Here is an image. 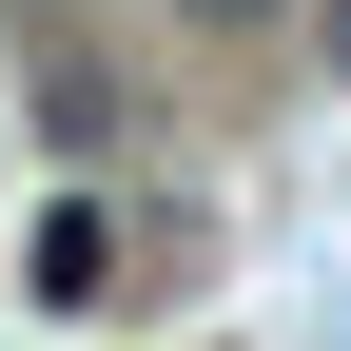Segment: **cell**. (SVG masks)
<instances>
[{
  "instance_id": "cell-1",
  "label": "cell",
  "mask_w": 351,
  "mask_h": 351,
  "mask_svg": "<svg viewBox=\"0 0 351 351\" xmlns=\"http://www.w3.org/2000/svg\"><path fill=\"white\" fill-rule=\"evenodd\" d=\"M20 293H39V313H98V293H117V195H59V215H39V234H20Z\"/></svg>"
},
{
  "instance_id": "cell-2",
  "label": "cell",
  "mask_w": 351,
  "mask_h": 351,
  "mask_svg": "<svg viewBox=\"0 0 351 351\" xmlns=\"http://www.w3.org/2000/svg\"><path fill=\"white\" fill-rule=\"evenodd\" d=\"M39 137L98 156V137H117V78H98V59H39Z\"/></svg>"
},
{
  "instance_id": "cell-3",
  "label": "cell",
  "mask_w": 351,
  "mask_h": 351,
  "mask_svg": "<svg viewBox=\"0 0 351 351\" xmlns=\"http://www.w3.org/2000/svg\"><path fill=\"white\" fill-rule=\"evenodd\" d=\"M176 20H195V39H274L293 0H176Z\"/></svg>"
},
{
  "instance_id": "cell-4",
  "label": "cell",
  "mask_w": 351,
  "mask_h": 351,
  "mask_svg": "<svg viewBox=\"0 0 351 351\" xmlns=\"http://www.w3.org/2000/svg\"><path fill=\"white\" fill-rule=\"evenodd\" d=\"M332 78H351V0H332Z\"/></svg>"
}]
</instances>
